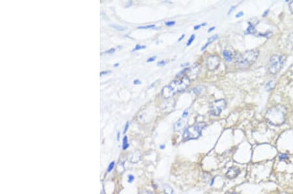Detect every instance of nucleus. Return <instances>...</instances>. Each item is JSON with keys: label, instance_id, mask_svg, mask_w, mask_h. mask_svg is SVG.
<instances>
[{"label": "nucleus", "instance_id": "obj_26", "mask_svg": "<svg viewBox=\"0 0 293 194\" xmlns=\"http://www.w3.org/2000/svg\"><path fill=\"white\" fill-rule=\"evenodd\" d=\"M207 25V23H203V24H200V25H197V26H194V30H198L199 29V28H201V26H206Z\"/></svg>", "mask_w": 293, "mask_h": 194}, {"label": "nucleus", "instance_id": "obj_41", "mask_svg": "<svg viewBox=\"0 0 293 194\" xmlns=\"http://www.w3.org/2000/svg\"><path fill=\"white\" fill-rule=\"evenodd\" d=\"M215 28H215V27H214V26H213V27H212V28H209V30H208V32H209V33H210V32H212V31H213V30H214V29Z\"/></svg>", "mask_w": 293, "mask_h": 194}, {"label": "nucleus", "instance_id": "obj_39", "mask_svg": "<svg viewBox=\"0 0 293 194\" xmlns=\"http://www.w3.org/2000/svg\"><path fill=\"white\" fill-rule=\"evenodd\" d=\"M139 194H151V193H150V192H148V191H146V190H143V191H141V193H139Z\"/></svg>", "mask_w": 293, "mask_h": 194}, {"label": "nucleus", "instance_id": "obj_2", "mask_svg": "<svg viewBox=\"0 0 293 194\" xmlns=\"http://www.w3.org/2000/svg\"><path fill=\"white\" fill-rule=\"evenodd\" d=\"M287 113V109L284 106L278 105L268 109L265 115V118L270 124L280 125L285 121Z\"/></svg>", "mask_w": 293, "mask_h": 194}, {"label": "nucleus", "instance_id": "obj_20", "mask_svg": "<svg viewBox=\"0 0 293 194\" xmlns=\"http://www.w3.org/2000/svg\"><path fill=\"white\" fill-rule=\"evenodd\" d=\"M194 39H195V35H194V34H192V35H191V36H190V39H188V42H187V46H190V45L191 44V43H192V42L193 41V40H194Z\"/></svg>", "mask_w": 293, "mask_h": 194}, {"label": "nucleus", "instance_id": "obj_36", "mask_svg": "<svg viewBox=\"0 0 293 194\" xmlns=\"http://www.w3.org/2000/svg\"><path fill=\"white\" fill-rule=\"evenodd\" d=\"M243 15H244V13L242 11H241V12H239V13H237V14L236 15V17L240 18V17H241V16H242Z\"/></svg>", "mask_w": 293, "mask_h": 194}, {"label": "nucleus", "instance_id": "obj_35", "mask_svg": "<svg viewBox=\"0 0 293 194\" xmlns=\"http://www.w3.org/2000/svg\"><path fill=\"white\" fill-rule=\"evenodd\" d=\"M188 115V111L187 110H186L185 111H184V113H182V117L183 118H187Z\"/></svg>", "mask_w": 293, "mask_h": 194}, {"label": "nucleus", "instance_id": "obj_25", "mask_svg": "<svg viewBox=\"0 0 293 194\" xmlns=\"http://www.w3.org/2000/svg\"><path fill=\"white\" fill-rule=\"evenodd\" d=\"M165 24H166V26H172L175 25V21L166 22Z\"/></svg>", "mask_w": 293, "mask_h": 194}, {"label": "nucleus", "instance_id": "obj_15", "mask_svg": "<svg viewBox=\"0 0 293 194\" xmlns=\"http://www.w3.org/2000/svg\"><path fill=\"white\" fill-rule=\"evenodd\" d=\"M276 86V82L274 81H270L268 82L266 85V89L267 91H271Z\"/></svg>", "mask_w": 293, "mask_h": 194}, {"label": "nucleus", "instance_id": "obj_13", "mask_svg": "<svg viewBox=\"0 0 293 194\" xmlns=\"http://www.w3.org/2000/svg\"><path fill=\"white\" fill-rule=\"evenodd\" d=\"M218 35H216H216H212V36L211 37H210L209 39H208V41L207 42L206 44H205V45L202 47V48H201V50H204L205 48H207V46H209L210 44H211V43H212L213 41H215L216 39H218Z\"/></svg>", "mask_w": 293, "mask_h": 194}, {"label": "nucleus", "instance_id": "obj_47", "mask_svg": "<svg viewBox=\"0 0 293 194\" xmlns=\"http://www.w3.org/2000/svg\"><path fill=\"white\" fill-rule=\"evenodd\" d=\"M231 194H237V193H231Z\"/></svg>", "mask_w": 293, "mask_h": 194}, {"label": "nucleus", "instance_id": "obj_40", "mask_svg": "<svg viewBox=\"0 0 293 194\" xmlns=\"http://www.w3.org/2000/svg\"><path fill=\"white\" fill-rule=\"evenodd\" d=\"M184 37H185V34H183V35H182V36L179 38V40H178V41H182L183 39H184Z\"/></svg>", "mask_w": 293, "mask_h": 194}, {"label": "nucleus", "instance_id": "obj_38", "mask_svg": "<svg viewBox=\"0 0 293 194\" xmlns=\"http://www.w3.org/2000/svg\"><path fill=\"white\" fill-rule=\"evenodd\" d=\"M289 7H290V9H291V12L293 13V1L290 3Z\"/></svg>", "mask_w": 293, "mask_h": 194}, {"label": "nucleus", "instance_id": "obj_3", "mask_svg": "<svg viewBox=\"0 0 293 194\" xmlns=\"http://www.w3.org/2000/svg\"><path fill=\"white\" fill-rule=\"evenodd\" d=\"M259 54V51L257 49L246 51L237 56V64L241 68L248 67L256 61Z\"/></svg>", "mask_w": 293, "mask_h": 194}, {"label": "nucleus", "instance_id": "obj_7", "mask_svg": "<svg viewBox=\"0 0 293 194\" xmlns=\"http://www.w3.org/2000/svg\"><path fill=\"white\" fill-rule=\"evenodd\" d=\"M227 103L224 99L215 100L210 103V114L212 116H218L225 109Z\"/></svg>", "mask_w": 293, "mask_h": 194}, {"label": "nucleus", "instance_id": "obj_24", "mask_svg": "<svg viewBox=\"0 0 293 194\" xmlns=\"http://www.w3.org/2000/svg\"><path fill=\"white\" fill-rule=\"evenodd\" d=\"M279 158H280V160L281 161H283L285 160H287V159H288L289 157H288V155H287V154H281L280 155V157H279Z\"/></svg>", "mask_w": 293, "mask_h": 194}, {"label": "nucleus", "instance_id": "obj_22", "mask_svg": "<svg viewBox=\"0 0 293 194\" xmlns=\"http://www.w3.org/2000/svg\"><path fill=\"white\" fill-rule=\"evenodd\" d=\"M288 45H290L291 44V47H292L293 46V34H291V35H289V40H288Z\"/></svg>", "mask_w": 293, "mask_h": 194}, {"label": "nucleus", "instance_id": "obj_4", "mask_svg": "<svg viewBox=\"0 0 293 194\" xmlns=\"http://www.w3.org/2000/svg\"><path fill=\"white\" fill-rule=\"evenodd\" d=\"M205 126V123L199 122L188 127L183 133V140L186 141L199 138L201 134V131Z\"/></svg>", "mask_w": 293, "mask_h": 194}, {"label": "nucleus", "instance_id": "obj_19", "mask_svg": "<svg viewBox=\"0 0 293 194\" xmlns=\"http://www.w3.org/2000/svg\"><path fill=\"white\" fill-rule=\"evenodd\" d=\"M156 26L155 24H151V25H148V26H138V29H150V28H155Z\"/></svg>", "mask_w": 293, "mask_h": 194}, {"label": "nucleus", "instance_id": "obj_5", "mask_svg": "<svg viewBox=\"0 0 293 194\" xmlns=\"http://www.w3.org/2000/svg\"><path fill=\"white\" fill-rule=\"evenodd\" d=\"M286 61V56L284 55H274L270 58L268 70L272 73L275 75L278 73L283 67Z\"/></svg>", "mask_w": 293, "mask_h": 194}, {"label": "nucleus", "instance_id": "obj_12", "mask_svg": "<svg viewBox=\"0 0 293 194\" xmlns=\"http://www.w3.org/2000/svg\"><path fill=\"white\" fill-rule=\"evenodd\" d=\"M223 56L224 57V59H225L227 62H231L233 59V56H232V53L229 50H225L223 52Z\"/></svg>", "mask_w": 293, "mask_h": 194}, {"label": "nucleus", "instance_id": "obj_11", "mask_svg": "<svg viewBox=\"0 0 293 194\" xmlns=\"http://www.w3.org/2000/svg\"><path fill=\"white\" fill-rule=\"evenodd\" d=\"M184 126V122L182 120L180 119L175 123L174 125V130L175 132H179Z\"/></svg>", "mask_w": 293, "mask_h": 194}, {"label": "nucleus", "instance_id": "obj_17", "mask_svg": "<svg viewBox=\"0 0 293 194\" xmlns=\"http://www.w3.org/2000/svg\"><path fill=\"white\" fill-rule=\"evenodd\" d=\"M110 26L111 27V28H113L114 29L118 30V31H120V32L125 31L126 29H127V28H126V27L121 26H120V25H118V24H111Z\"/></svg>", "mask_w": 293, "mask_h": 194}, {"label": "nucleus", "instance_id": "obj_23", "mask_svg": "<svg viewBox=\"0 0 293 194\" xmlns=\"http://www.w3.org/2000/svg\"><path fill=\"white\" fill-rule=\"evenodd\" d=\"M114 166H115V162H111L110 164L109 165L108 168V173H109V172H111L112 170H113Z\"/></svg>", "mask_w": 293, "mask_h": 194}, {"label": "nucleus", "instance_id": "obj_45", "mask_svg": "<svg viewBox=\"0 0 293 194\" xmlns=\"http://www.w3.org/2000/svg\"><path fill=\"white\" fill-rule=\"evenodd\" d=\"M214 179H212V182H211V184H210V185H211V186H212V185H213V184H214Z\"/></svg>", "mask_w": 293, "mask_h": 194}, {"label": "nucleus", "instance_id": "obj_30", "mask_svg": "<svg viewBox=\"0 0 293 194\" xmlns=\"http://www.w3.org/2000/svg\"><path fill=\"white\" fill-rule=\"evenodd\" d=\"M111 72V71H104L100 72V76H102V75H107V74H108V73H110Z\"/></svg>", "mask_w": 293, "mask_h": 194}, {"label": "nucleus", "instance_id": "obj_34", "mask_svg": "<svg viewBox=\"0 0 293 194\" xmlns=\"http://www.w3.org/2000/svg\"><path fill=\"white\" fill-rule=\"evenodd\" d=\"M237 8V6H235V5H233V6H231V8H230L229 10V12H228V15H230V13H231L232 12V11L235 10V9Z\"/></svg>", "mask_w": 293, "mask_h": 194}, {"label": "nucleus", "instance_id": "obj_32", "mask_svg": "<svg viewBox=\"0 0 293 194\" xmlns=\"http://www.w3.org/2000/svg\"><path fill=\"white\" fill-rule=\"evenodd\" d=\"M128 127H129V122H127V123H126V125H125V129H124V132H123V133H126V132H127V130L128 129Z\"/></svg>", "mask_w": 293, "mask_h": 194}, {"label": "nucleus", "instance_id": "obj_6", "mask_svg": "<svg viewBox=\"0 0 293 194\" xmlns=\"http://www.w3.org/2000/svg\"><path fill=\"white\" fill-rule=\"evenodd\" d=\"M200 72V65L198 64H193L190 68H184L179 73H178L177 77H182V76H187L190 79L191 81L198 77Z\"/></svg>", "mask_w": 293, "mask_h": 194}, {"label": "nucleus", "instance_id": "obj_42", "mask_svg": "<svg viewBox=\"0 0 293 194\" xmlns=\"http://www.w3.org/2000/svg\"><path fill=\"white\" fill-rule=\"evenodd\" d=\"M119 138H120V133L118 132L117 133V141H119Z\"/></svg>", "mask_w": 293, "mask_h": 194}, {"label": "nucleus", "instance_id": "obj_8", "mask_svg": "<svg viewBox=\"0 0 293 194\" xmlns=\"http://www.w3.org/2000/svg\"><path fill=\"white\" fill-rule=\"evenodd\" d=\"M220 64V60L219 57L216 55H211L207 59V66L210 71L217 69Z\"/></svg>", "mask_w": 293, "mask_h": 194}, {"label": "nucleus", "instance_id": "obj_28", "mask_svg": "<svg viewBox=\"0 0 293 194\" xmlns=\"http://www.w3.org/2000/svg\"><path fill=\"white\" fill-rule=\"evenodd\" d=\"M166 64H167L166 61H165V60H161V61L158 63V65H159V66H163V65H166Z\"/></svg>", "mask_w": 293, "mask_h": 194}, {"label": "nucleus", "instance_id": "obj_29", "mask_svg": "<svg viewBox=\"0 0 293 194\" xmlns=\"http://www.w3.org/2000/svg\"><path fill=\"white\" fill-rule=\"evenodd\" d=\"M115 51H116V48H111L110 49H109L108 50H107L106 52V53H107V54H112V53H114Z\"/></svg>", "mask_w": 293, "mask_h": 194}, {"label": "nucleus", "instance_id": "obj_1", "mask_svg": "<svg viewBox=\"0 0 293 194\" xmlns=\"http://www.w3.org/2000/svg\"><path fill=\"white\" fill-rule=\"evenodd\" d=\"M191 80L187 76H182L171 82L164 87L161 90V95L165 99H168L179 92L184 91L190 86Z\"/></svg>", "mask_w": 293, "mask_h": 194}, {"label": "nucleus", "instance_id": "obj_14", "mask_svg": "<svg viewBox=\"0 0 293 194\" xmlns=\"http://www.w3.org/2000/svg\"><path fill=\"white\" fill-rule=\"evenodd\" d=\"M164 191L165 194H174L173 189L168 184L164 185Z\"/></svg>", "mask_w": 293, "mask_h": 194}, {"label": "nucleus", "instance_id": "obj_10", "mask_svg": "<svg viewBox=\"0 0 293 194\" xmlns=\"http://www.w3.org/2000/svg\"><path fill=\"white\" fill-rule=\"evenodd\" d=\"M141 155L140 152H135L130 155V156L129 157V161L130 162L134 163H137L141 160Z\"/></svg>", "mask_w": 293, "mask_h": 194}, {"label": "nucleus", "instance_id": "obj_44", "mask_svg": "<svg viewBox=\"0 0 293 194\" xmlns=\"http://www.w3.org/2000/svg\"><path fill=\"white\" fill-rule=\"evenodd\" d=\"M160 148L161 149H164V148H165V145H163V146L161 145L160 146Z\"/></svg>", "mask_w": 293, "mask_h": 194}, {"label": "nucleus", "instance_id": "obj_43", "mask_svg": "<svg viewBox=\"0 0 293 194\" xmlns=\"http://www.w3.org/2000/svg\"><path fill=\"white\" fill-rule=\"evenodd\" d=\"M268 10L266 11H265V12H264V14H263V16H264H264H266V15H267L268 14Z\"/></svg>", "mask_w": 293, "mask_h": 194}, {"label": "nucleus", "instance_id": "obj_46", "mask_svg": "<svg viewBox=\"0 0 293 194\" xmlns=\"http://www.w3.org/2000/svg\"><path fill=\"white\" fill-rule=\"evenodd\" d=\"M119 65V64H114L113 65V67H118Z\"/></svg>", "mask_w": 293, "mask_h": 194}, {"label": "nucleus", "instance_id": "obj_33", "mask_svg": "<svg viewBox=\"0 0 293 194\" xmlns=\"http://www.w3.org/2000/svg\"><path fill=\"white\" fill-rule=\"evenodd\" d=\"M134 180V176L133 175H129L128 176V181L129 183H131V182H133V180Z\"/></svg>", "mask_w": 293, "mask_h": 194}, {"label": "nucleus", "instance_id": "obj_31", "mask_svg": "<svg viewBox=\"0 0 293 194\" xmlns=\"http://www.w3.org/2000/svg\"><path fill=\"white\" fill-rule=\"evenodd\" d=\"M156 58H157V57H156V56L150 57V58H148V59L147 60V62H154V61H155V60H156Z\"/></svg>", "mask_w": 293, "mask_h": 194}, {"label": "nucleus", "instance_id": "obj_37", "mask_svg": "<svg viewBox=\"0 0 293 194\" xmlns=\"http://www.w3.org/2000/svg\"><path fill=\"white\" fill-rule=\"evenodd\" d=\"M141 83V82L139 80V79H136V80L134 81V84H140Z\"/></svg>", "mask_w": 293, "mask_h": 194}, {"label": "nucleus", "instance_id": "obj_16", "mask_svg": "<svg viewBox=\"0 0 293 194\" xmlns=\"http://www.w3.org/2000/svg\"><path fill=\"white\" fill-rule=\"evenodd\" d=\"M255 32H256V30H255V28L254 26L252 24L249 23V26L248 27L247 29H246V34H253Z\"/></svg>", "mask_w": 293, "mask_h": 194}, {"label": "nucleus", "instance_id": "obj_21", "mask_svg": "<svg viewBox=\"0 0 293 194\" xmlns=\"http://www.w3.org/2000/svg\"><path fill=\"white\" fill-rule=\"evenodd\" d=\"M146 48V46H141V45H136L135 46V48H134L133 49V52L134 51H136V50H141V49H144V48Z\"/></svg>", "mask_w": 293, "mask_h": 194}, {"label": "nucleus", "instance_id": "obj_9", "mask_svg": "<svg viewBox=\"0 0 293 194\" xmlns=\"http://www.w3.org/2000/svg\"><path fill=\"white\" fill-rule=\"evenodd\" d=\"M240 171L239 168L232 167L230 168L229 170L227 171L226 173V176L229 179H235L240 174Z\"/></svg>", "mask_w": 293, "mask_h": 194}, {"label": "nucleus", "instance_id": "obj_27", "mask_svg": "<svg viewBox=\"0 0 293 194\" xmlns=\"http://www.w3.org/2000/svg\"><path fill=\"white\" fill-rule=\"evenodd\" d=\"M201 91H202V89L201 88V87H198V88H196L193 89V92L197 93V94H200Z\"/></svg>", "mask_w": 293, "mask_h": 194}, {"label": "nucleus", "instance_id": "obj_18", "mask_svg": "<svg viewBox=\"0 0 293 194\" xmlns=\"http://www.w3.org/2000/svg\"><path fill=\"white\" fill-rule=\"evenodd\" d=\"M129 146V144L128 143V137L127 136H125L122 140V149L126 150Z\"/></svg>", "mask_w": 293, "mask_h": 194}]
</instances>
